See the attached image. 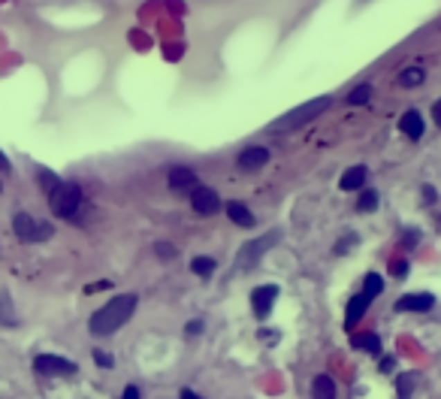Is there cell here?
Wrapping results in <instances>:
<instances>
[{"instance_id": "cell-1", "label": "cell", "mask_w": 441, "mask_h": 399, "mask_svg": "<svg viewBox=\"0 0 441 399\" xmlns=\"http://www.w3.org/2000/svg\"><path fill=\"white\" fill-rule=\"evenodd\" d=\"M136 303H139V299L133 294L115 296L112 303H106L100 312L91 314V332H94V336H109V332L124 327V323L130 321V314L136 312Z\"/></svg>"}, {"instance_id": "cell-2", "label": "cell", "mask_w": 441, "mask_h": 399, "mask_svg": "<svg viewBox=\"0 0 441 399\" xmlns=\"http://www.w3.org/2000/svg\"><path fill=\"white\" fill-rule=\"evenodd\" d=\"M330 103H332V97H327V94L314 97V100H309V103L290 109L287 115H281L278 121H272V130H296V127H303V124H309L312 118H318L321 112H327Z\"/></svg>"}, {"instance_id": "cell-3", "label": "cell", "mask_w": 441, "mask_h": 399, "mask_svg": "<svg viewBox=\"0 0 441 399\" xmlns=\"http://www.w3.org/2000/svg\"><path fill=\"white\" fill-rule=\"evenodd\" d=\"M48 206L57 218H76L79 206H82V188L76 181H57V185L48 190Z\"/></svg>"}, {"instance_id": "cell-4", "label": "cell", "mask_w": 441, "mask_h": 399, "mask_svg": "<svg viewBox=\"0 0 441 399\" xmlns=\"http://www.w3.org/2000/svg\"><path fill=\"white\" fill-rule=\"evenodd\" d=\"M12 227H15V236H19L21 242H43V239L52 236V224H39L24 212H19L12 218Z\"/></svg>"}, {"instance_id": "cell-5", "label": "cell", "mask_w": 441, "mask_h": 399, "mask_svg": "<svg viewBox=\"0 0 441 399\" xmlns=\"http://www.w3.org/2000/svg\"><path fill=\"white\" fill-rule=\"evenodd\" d=\"M278 233H266V236H260V239H254V242H248L242 251H239V269H248V266H254L257 260L263 257V251L269 245H276L278 242Z\"/></svg>"}, {"instance_id": "cell-6", "label": "cell", "mask_w": 441, "mask_h": 399, "mask_svg": "<svg viewBox=\"0 0 441 399\" xmlns=\"http://www.w3.org/2000/svg\"><path fill=\"white\" fill-rule=\"evenodd\" d=\"M33 369H37L39 375H73V372H76V363L64 360V357H55V354H39L37 360H33Z\"/></svg>"}, {"instance_id": "cell-7", "label": "cell", "mask_w": 441, "mask_h": 399, "mask_svg": "<svg viewBox=\"0 0 441 399\" xmlns=\"http://www.w3.org/2000/svg\"><path fill=\"white\" fill-rule=\"evenodd\" d=\"M190 206H194L197 215H215L221 209V200H218V194H215L212 188L197 185L194 190H190Z\"/></svg>"}, {"instance_id": "cell-8", "label": "cell", "mask_w": 441, "mask_h": 399, "mask_svg": "<svg viewBox=\"0 0 441 399\" xmlns=\"http://www.w3.org/2000/svg\"><path fill=\"white\" fill-rule=\"evenodd\" d=\"M278 299V287L276 285H263V287H254L251 290V309L257 318H269L272 305H276Z\"/></svg>"}, {"instance_id": "cell-9", "label": "cell", "mask_w": 441, "mask_h": 399, "mask_svg": "<svg viewBox=\"0 0 441 399\" xmlns=\"http://www.w3.org/2000/svg\"><path fill=\"white\" fill-rule=\"evenodd\" d=\"M236 163H239V170H242V172L263 170V166L269 163V148H263V145H248V148H242V154L236 157Z\"/></svg>"}, {"instance_id": "cell-10", "label": "cell", "mask_w": 441, "mask_h": 399, "mask_svg": "<svg viewBox=\"0 0 441 399\" xmlns=\"http://www.w3.org/2000/svg\"><path fill=\"white\" fill-rule=\"evenodd\" d=\"M166 181H170V190H176V194H190V190L199 185L197 172L190 170V166H172Z\"/></svg>"}, {"instance_id": "cell-11", "label": "cell", "mask_w": 441, "mask_h": 399, "mask_svg": "<svg viewBox=\"0 0 441 399\" xmlns=\"http://www.w3.org/2000/svg\"><path fill=\"white\" fill-rule=\"evenodd\" d=\"M399 130L405 133L408 139H420L423 133H426V121H423V115H420V109H408L399 118Z\"/></svg>"}, {"instance_id": "cell-12", "label": "cell", "mask_w": 441, "mask_h": 399, "mask_svg": "<svg viewBox=\"0 0 441 399\" xmlns=\"http://www.w3.org/2000/svg\"><path fill=\"white\" fill-rule=\"evenodd\" d=\"M432 305H435L432 294H408L396 303V312H429Z\"/></svg>"}, {"instance_id": "cell-13", "label": "cell", "mask_w": 441, "mask_h": 399, "mask_svg": "<svg viewBox=\"0 0 441 399\" xmlns=\"http://www.w3.org/2000/svg\"><path fill=\"white\" fill-rule=\"evenodd\" d=\"M227 215H230L233 224H239V227H251V224H254L251 209H248L245 203H239V200H230V203H227Z\"/></svg>"}, {"instance_id": "cell-14", "label": "cell", "mask_w": 441, "mask_h": 399, "mask_svg": "<svg viewBox=\"0 0 441 399\" xmlns=\"http://www.w3.org/2000/svg\"><path fill=\"white\" fill-rule=\"evenodd\" d=\"M366 176H369V170H366V166H351V170H345L339 188H342V190H357V188H363Z\"/></svg>"}, {"instance_id": "cell-15", "label": "cell", "mask_w": 441, "mask_h": 399, "mask_svg": "<svg viewBox=\"0 0 441 399\" xmlns=\"http://www.w3.org/2000/svg\"><path fill=\"white\" fill-rule=\"evenodd\" d=\"M366 309H369V296H366V294L354 296L351 303H348V312H345V323H348V327H354V323L366 314Z\"/></svg>"}, {"instance_id": "cell-16", "label": "cell", "mask_w": 441, "mask_h": 399, "mask_svg": "<svg viewBox=\"0 0 441 399\" xmlns=\"http://www.w3.org/2000/svg\"><path fill=\"white\" fill-rule=\"evenodd\" d=\"M312 396L314 399H336V384H332L330 375H318L312 384Z\"/></svg>"}, {"instance_id": "cell-17", "label": "cell", "mask_w": 441, "mask_h": 399, "mask_svg": "<svg viewBox=\"0 0 441 399\" xmlns=\"http://www.w3.org/2000/svg\"><path fill=\"white\" fill-rule=\"evenodd\" d=\"M354 348H360L366 354H381V339L375 332H360V336H354Z\"/></svg>"}, {"instance_id": "cell-18", "label": "cell", "mask_w": 441, "mask_h": 399, "mask_svg": "<svg viewBox=\"0 0 441 399\" xmlns=\"http://www.w3.org/2000/svg\"><path fill=\"white\" fill-rule=\"evenodd\" d=\"M423 82H426V73H423L420 66H408V70L399 73V85L402 88H417Z\"/></svg>"}, {"instance_id": "cell-19", "label": "cell", "mask_w": 441, "mask_h": 399, "mask_svg": "<svg viewBox=\"0 0 441 399\" xmlns=\"http://www.w3.org/2000/svg\"><path fill=\"white\" fill-rule=\"evenodd\" d=\"M369 100H372V85H369V82L357 85L351 94H348V103H351V106H363V103H369Z\"/></svg>"}, {"instance_id": "cell-20", "label": "cell", "mask_w": 441, "mask_h": 399, "mask_svg": "<svg viewBox=\"0 0 441 399\" xmlns=\"http://www.w3.org/2000/svg\"><path fill=\"white\" fill-rule=\"evenodd\" d=\"M357 209L360 212H375L378 209V190H363L357 200Z\"/></svg>"}, {"instance_id": "cell-21", "label": "cell", "mask_w": 441, "mask_h": 399, "mask_svg": "<svg viewBox=\"0 0 441 399\" xmlns=\"http://www.w3.org/2000/svg\"><path fill=\"white\" fill-rule=\"evenodd\" d=\"M190 269H194L197 276H212L215 260H212V257H194V260H190Z\"/></svg>"}, {"instance_id": "cell-22", "label": "cell", "mask_w": 441, "mask_h": 399, "mask_svg": "<svg viewBox=\"0 0 441 399\" xmlns=\"http://www.w3.org/2000/svg\"><path fill=\"white\" fill-rule=\"evenodd\" d=\"M381 290H384V281H381V276H375V272H372V276H366V296H378Z\"/></svg>"}, {"instance_id": "cell-23", "label": "cell", "mask_w": 441, "mask_h": 399, "mask_svg": "<svg viewBox=\"0 0 441 399\" xmlns=\"http://www.w3.org/2000/svg\"><path fill=\"white\" fill-rule=\"evenodd\" d=\"M390 276H396V278H402V276H408V260H402V257H393L390 260Z\"/></svg>"}, {"instance_id": "cell-24", "label": "cell", "mask_w": 441, "mask_h": 399, "mask_svg": "<svg viewBox=\"0 0 441 399\" xmlns=\"http://www.w3.org/2000/svg\"><path fill=\"white\" fill-rule=\"evenodd\" d=\"M414 381H417V375H414V372H408V375H402V378H399V396H405V399H408L411 387H414Z\"/></svg>"}, {"instance_id": "cell-25", "label": "cell", "mask_w": 441, "mask_h": 399, "mask_svg": "<svg viewBox=\"0 0 441 399\" xmlns=\"http://www.w3.org/2000/svg\"><path fill=\"white\" fill-rule=\"evenodd\" d=\"M94 360H97V366H112V357L103 351H94Z\"/></svg>"}, {"instance_id": "cell-26", "label": "cell", "mask_w": 441, "mask_h": 399, "mask_svg": "<svg viewBox=\"0 0 441 399\" xmlns=\"http://www.w3.org/2000/svg\"><path fill=\"white\" fill-rule=\"evenodd\" d=\"M154 251H161V257H163V260H170V257L176 254V251H172L170 245H163V242H161V245H154Z\"/></svg>"}, {"instance_id": "cell-27", "label": "cell", "mask_w": 441, "mask_h": 399, "mask_svg": "<svg viewBox=\"0 0 441 399\" xmlns=\"http://www.w3.org/2000/svg\"><path fill=\"white\" fill-rule=\"evenodd\" d=\"M354 242H357V236H348V239H342V242H339V245H336V254H342V251H345V248H351Z\"/></svg>"}, {"instance_id": "cell-28", "label": "cell", "mask_w": 441, "mask_h": 399, "mask_svg": "<svg viewBox=\"0 0 441 399\" xmlns=\"http://www.w3.org/2000/svg\"><path fill=\"white\" fill-rule=\"evenodd\" d=\"M121 399H139V390H136V387H124Z\"/></svg>"}, {"instance_id": "cell-29", "label": "cell", "mask_w": 441, "mask_h": 399, "mask_svg": "<svg viewBox=\"0 0 441 399\" xmlns=\"http://www.w3.org/2000/svg\"><path fill=\"white\" fill-rule=\"evenodd\" d=\"M432 118H435V124L441 127V100H435V106H432Z\"/></svg>"}, {"instance_id": "cell-30", "label": "cell", "mask_w": 441, "mask_h": 399, "mask_svg": "<svg viewBox=\"0 0 441 399\" xmlns=\"http://www.w3.org/2000/svg\"><path fill=\"white\" fill-rule=\"evenodd\" d=\"M423 200H426V203H435V190H432L429 185L423 188Z\"/></svg>"}, {"instance_id": "cell-31", "label": "cell", "mask_w": 441, "mask_h": 399, "mask_svg": "<svg viewBox=\"0 0 441 399\" xmlns=\"http://www.w3.org/2000/svg\"><path fill=\"white\" fill-rule=\"evenodd\" d=\"M199 330H203V323H199V321H190V323H188V332H190V336H197Z\"/></svg>"}, {"instance_id": "cell-32", "label": "cell", "mask_w": 441, "mask_h": 399, "mask_svg": "<svg viewBox=\"0 0 441 399\" xmlns=\"http://www.w3.org/2000/svg\"><path fill=\"white\" fill-rule=\"evenodd\" d=\"M414 242H417V233H408V236H405V248H411Z\"/></svg>"}, {"instance_id": "cell-33", "label": "cell", "mask_w": 441, "mask_h": 399, "mask_svg": "<svg viewBox=\"0 0 441 399\" xmlns=\"http://www.w3.org/2000/svg\"><path fill=\"white\" fill-rule=\"evenodd\" d=\"M381 369L390 372V369H393V360H390V357H384V360H381Z\"/></svg>"}, {"instance_id": "cell-34", "label": "cell", "mask_w": 441, "mask_h": 399, "mask_svg": "<svg viewBox=\"0 0 441 399\" xmlns=\"http://www.w3.org/2000/svg\"><path fill=\"white\" fill-rule=\"evenodd\" d=\"M181 399H199V396L194 393V390H185V393H181Z\"/></svg>"}, {"instance_id": "cell-35", "label": "cell", "mask_w": 441, "mask_h": 399, "mask_svg": "<svg viewBox=\"0 0 441 399\" xmlns=\"http://www.w3.org/2000/svg\"><path fill=\"white\" fill-rule=\"evenodd\" d=\"M6 166H10V163H6V157L0 154V170H6Z\"/></svg>"}, {"instance_id": "cell-36", "label": "cell", "mask_w": 441, "mask_h": 399, "mask_svg": "<svg viewBox=\"0 0 441 399\" xmlns=\"http://www.w3.org/2000/svg\"><path fill=\"white\" fill-rule=\"evenodd\" d=\"M399 399H405V396H399Z\"/></svg>"}, {"instance_id": "cell-37", "label": "cell", "mask_w": 441, "mask_h": 399, "mask_svg": "<svg viewBox=\"0 0 441 399\" xmlns=\"http://www.w3.org/2000/svg\"><path fill=\"white\" fill-rule=\"evenodd\" d=\"M438 221H441V218H438Z\"/></svg>"}]
</instances>
